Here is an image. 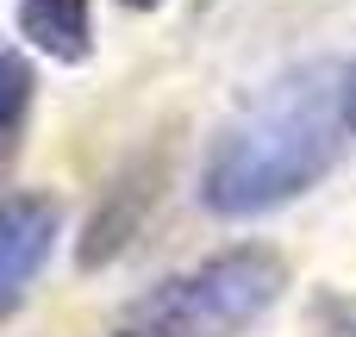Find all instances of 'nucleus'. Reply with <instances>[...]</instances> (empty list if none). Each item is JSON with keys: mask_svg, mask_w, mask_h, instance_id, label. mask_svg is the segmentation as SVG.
I'll return each mask as SVG.
<instances>
[{"mask_svg": "<svg viewBox=\"0 0 356 337\" xmlns=\"http://www.w3.org/2000/svg\"><path fill=\"white\" fill-rule=\"evenodd\" d=\"M338 88L325 69H294L263 88L207 150L200 206L213 219H257L307 188H319L338 163Z\"/></svg>", "mask_w": 356, "mask_h": 337, "instance_id": "1", "label": "nucleus"}, {"mask_svg": "<svg viewBox=\"0 0 356 337\" xmlns=\"http://www.w3.org/2000/svg\"><path fill=\"white\" fill-rule=\"evenodd\" d=\"M288 288V263L269 244H232L188 275H169L119 313L106 337H244Z\"/></svg>", "mask_w": 356, "mask_h": 337, "instance_id": "2", "label": "nucleus"}, {"mask_svg": "<svg viewBox=\"0 0 356 337\" xmlns=\"http://www.w3.org/2000/svg\"><path fill=\"white\" fill-rule=\"evenodd\" d=\"M56 238H63V200L56 194H38V188L0 194V325L25 306Z\"/></svg>", "mask_w": 356, "mask_h": 337, "instance_id": "3", "label": "nucleus"}, {"mask_svg": "<svg viewBox=\"0 0 356 337\" xmlns=\"http://www.w3.org/2000/svg\"><path fill=\"white\" fill-rule=\"evenodd\" d=\"M163 181H169V156H163V150L138 156V163L100 194L94 219H88V231H81V244H75V263H81V269H106L113 256H125L131 238L144 231L150 206L163 200Z\"/></svg>", "mask_w": 356, "mask_h": 337, "instance_id": "4", "label": "nucleus"}, {"mask_svg": "<svg viewBox=\"0 0 356 337\" xmlns=\"http://www.w3.org/2000/svg\"><path fill=\"white\" fill-rule=\"evenodd\" d=\"M19 38L50 63L94 56V6L88 0H19Z\"/></svg>", "mask_w": 356, "mask_h": 337, "instance_id": "5", "label": "nucleus"}, {"mask_svg": "<svg viewBox=\"0 0 356 337\" xmlns=\"http://www.w3.org/2000/svg\"><path fill=\"white\" fill-rule=\"evenodd\" d=\"M31 94H38V75H31V63L13 50V44H0V144L19 131V119L31 113Z\"/></svg>", "mask_w": 356, "mask_h": 337, "instance_id": "6", "label": "nucleus"}, {"mask_svg": "<svg viewBox=\"0 0 356 337\" xmlns=\"http://www.w3.org/2000/svg\"><path fill=\"white\" fill-rule=\"evenodd\" d=\"M338 113H344V125L356 131V56H350V69H344V81H338Z\"/></svg>", "mask_w": 356, "mask_h": 337, "instance_id": "7", "label": "nucleus"}, {"mask_svg": "<svg viewBox=\"0 0 356 337\" xmlns=\"http://www.w3.org/2000/svg\"><path fill=\"white\" fill-rule=\"evenodd\" d=\"M119 6H131V13H156L163 0H119Z\"/></svg>", "mask_w": 356, "mask_h": 337, "instance_id": "8", "label": "nucleus"}]
</instances>
